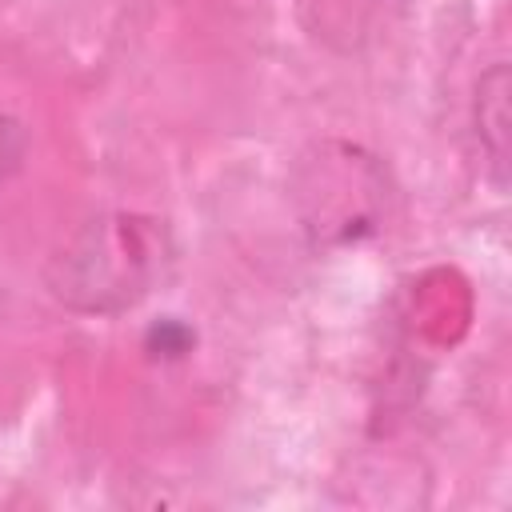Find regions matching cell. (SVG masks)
Listing matches in <instances>:
<instances>
[{"label":"cell","instance_id":"cell-2","mask_svg":"<svg viewBox=\"0 0 512 512\" xmlns=\"http://www.w3.org/2000/svg\"><path fill=\"white\" fill-rule=\"evenodd\" d=\"M364 152L336 144V156H328V148L320 152V164H312L316 180V208H304V224L316 232V240H360L368 232H376L380 208H384V192H352L348 196V176L360 164Z\"/></svg>","mask_w":512,"mask_h":512},{"label":"cell","instance_id":"cell-4","mask_svg":"<svg viewBox=\"0 0 512 512\" xmlns=\"http://www.w3.org/2000/svg\"><path fill=\"white\" fill-rule=\"evenodd\" d=\"M192 344H196V332L188 324L172 320V316L160 320V324H152L148 336H144V348L152 356H164V360H180L184 352H192Z\"/></svg>","mask_w":512,"mask_h":512},{"label":"cell","instance_id":"cell-3","mask_svg":"<svg viewBox=\"0 0 512 512\" xmlns=\"http://www.w3.org/2000/svg\"><path fill=\"white\" fill-rule=\"evenodd\" d=\"M476 136H480V148L492 160L496 184L504 188V168H508V68L504 64H492L480 76V88H476Z\"/></svg>","mask_w":512,"mask_h":512},{"label":"cell","instance_id":"cell-1","mask_svg":"<svg viewBox=\"0 0 512 512\" xmlns=\"http://www.w3.org/2000/svg\"><path fill=\"white\" fill-rule=\"evenodd\" d=\"M172 264L168 224L140 212H104L80 224L48 260V292L84 316L136 308Z\"/></svg>","mask_w":512,"mask_h":512},{"label":"cell","instance_id":"cell-5","mask_svg":"<svg viewBox=\"0 0 512 512\" xmlns=\"http://www.w3.org/2000/svg\"><path fill=\"white\" fill-rule=\"evenodd\" d=\"M24 156H28V128L16 116L0 112V184L20 172Z\"/></svg>","mask_w":512,"mask_h":512}]
</instances>
